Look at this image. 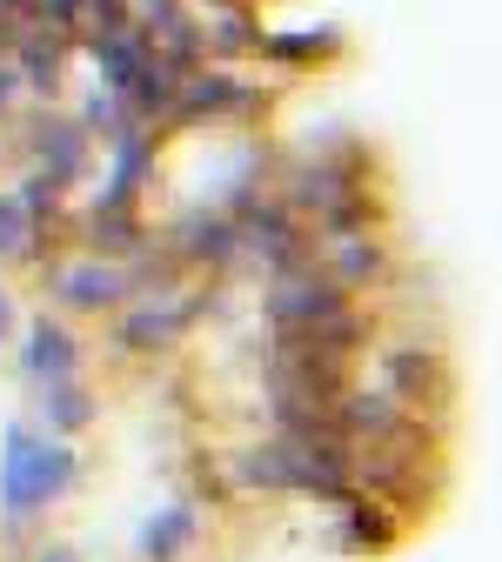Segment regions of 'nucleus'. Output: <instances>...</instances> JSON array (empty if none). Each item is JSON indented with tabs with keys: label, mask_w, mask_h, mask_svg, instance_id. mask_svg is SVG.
<instances>
[{
	"label": "nucleus",
	"mask_w": 502,
	"mask_h": 562,
	"mask_svg": "<svg viewBox=\"0 0 502 562\" xmlns=\"http://www.w3.org/2000/svg\"><path fill=\"white\" fill-rule=\"evenodd\" d=\"M60 475H67L60 449H41V442L14 436V449L0 456V496H8L14 509H34V503H47L54 488H60Z\"/></svg>",
	"instance_id": "f257e3e1"
},
{
	"label": "nucleus",
	"mask_w": 502,
	"mask_h": 562,
	"mask_svg": "<svg viewBox=\"0 0 502 562\" xmlns=\"http://www.w3.org/2000/svg\"><path fill=\"white\" fill-rule=\"evenodd\" d=\"M0 322H8V308H0Z\"/></svg>",
	"instance_id": "7ed1b4c3"
},
{
	"label": "nucleus",
	"mask_w": 502,
	"mask_h": 562,
	"mask_svg": "<svg viewBox=\"0 0 502 562\" xmlns=\"http://www.w3.org/2000/svg\"><path fill=\"white\" fill-rule=\"evenodd\" d=\"M47 562H75V555H47Z\"/></svg>",
	"instance_id": "f03ea898"
}]
</instances>
